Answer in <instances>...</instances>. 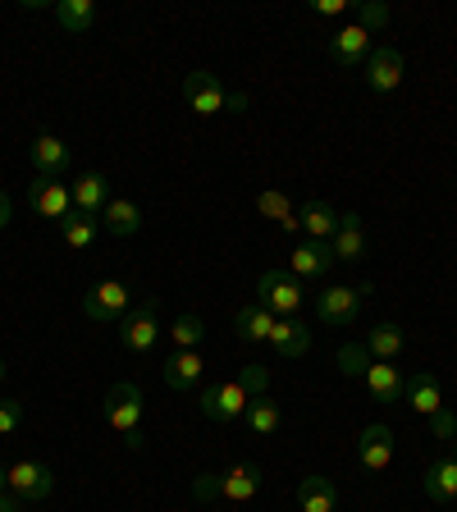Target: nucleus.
<instances>
[{
    "mask_svg": "<svg viewBox=\"0 0 457 512\" xmlns=\"http://www.w3.org/2000/svg\"><path fill=\"white\" fill-rule=\"evenodd\" d=\"M55 490V476L46 462L37 458H19L10 467V494H19V503H46Z\"/></svg>",
    "mask_w": 457,
    "mask_h": 512,
    "instance_id": "7",
    "label": "nucleus"
},
{
    "mask_svg": "<svg viewBox=\"0 0 457 512\" xmlns=\"http://www.w3.org/2000/svg\"><path fill=\"white\" fill-rule=\"evenodd\" d=\"M174 343H179V348L183 352H197V343H202L206 339V325H202V320H197V316H179V320H174Z\"/></svg>",
    "mask_w": 457,
    "mask_h": 512,
    "instance_id": "33",
    "label": "nucleus"
},
{
    "mask_svg": "<svg viewBox=\"0 0 457 512\" xmlns=\"http://www.w3.org/2000/svg\"><path fill=\"white\" fill-rule=\"evenodd\" d=\"M256 302L270 311V316H298L302 311V279L293 270H266L256 279Z\"/></svg>",
    "mask_w": 457,
    "mask_h": 512,
    "instance_id": "2",
    "label": "nucleus"
},
{
    "mask_svg": "<svg viewBox=\"0 0 457 512\" xmlns=\"http://www.w3.org/2000/svg\"><path fill=\"white\" fill-rule=\"evenodd\" d=\"M23 421V403H14V398H0V435H14Z\"/></svg>",
    "mask_w": 457,
    "mask_h": 512,
    "instance_id": "36",
    "label": "nucleus"
},
{
    "mask_svg": "<svg viewBox=\"0 0 457 512\" xmlns=\"http://www.w3.org/2000/svg\"><path fill=\"white\" fill-rule=\"evenodd\" d=\"M183 96H188V106L197 110V115H220L224 101H229L224 83L215 74H206V69H197V74L183 78Z\"/></svg>",
    "mask_w": 457,
    "mask_h": 512,
    "instance_id": "10",
    "label": "nucleus"
},
{
    "mask_svg": "<svg viewBox=\"0 0 457 512\" xmlns=\"http://www.w3.org/2000/svg\"><path fill=\"white\" fill-rule=\"evenodd\" d=\"M256 211L266 215V220H275L284 234H298L302 224H298V206L288 202V192H275V188H266L261 197H256Z\"/></svg>",
    "mask_w": 457,
    "mask_h": 512,
    "instance_id": "27",
    "label": "nucleus"
},
{
    "mask_svg": "<svg viewBox=\"0 0 457 512\" xmlns=\"http://www.w3.org/2000/svg\"><path fill=\"white\" fill-rule=\"evenodd\" d=\"M366 352H371V362H394L398 352H403V330H398L394 320H380L366 334Z\"/></svg>",
    "mask_w": 457,
    "mask_h": 512,
    "instance_id": "28",
    "label": "nucleus"
},
{
    "mask_svg": "<svg viewBox=\"0 0 457 512\" xmlns=\"http://www.w3.org/2000/svg\"><path fill=\"white\" fill-rule=\"evenodd\" d=\"M19 508H23V503H19V494H10V490L0 494V512H19Z\"/></svg>",
    "mask_w": 457,
    "mask_h": 512,
    "instance_id": "41",
    "label": "nucleus"
},
{
    "mask_svg": "<svg viewBox=\"0 0 457 512\" xmlns=\"http://www.w3.org/2000/svg\"><path fill=\"white\" fill-rule=\"evenodd\" d=\"M192 494H197V499H215V494H220V476H211V471H206V476H197L192 480Z\"/></svg>",
    "mask_w": 457,
    "mask_h": 512,
    "instance_id": "38",
    "label": "nucleus"
},
{
    "mask_svg": "<svg viewBox=\"0 0 457 512\" xmlns=\"http://www.w3.org/2000/svg\"><path fill=\"white\" fill-rule=\"evenodd\" d=\"M234 330L243 343H270V334H275V316H270L261 302H247V307L234 311Z\"/></svg>",
    "mask_w": 457,
    "mask_h": 512,
    "instance_id": "21",
    "label": "nucleus"
},
{
    "mask_svg": "<svg viewBox=\"0 0 457 512\" xmlns=\"http://www.w3.org/2000/svg\"><path fill=\"white\" fill-rule=\"evenodd\" d=\"M270 348H275V357H284V362H298V357H307L311 352V330L302 325V320H275V334H270Z\"/></svg>",
    "mask_w": 457,
    "mask_h": 512,
    "instance_id": "18",
    "label": "nucleus"
},
{
    "mask_svg": "<svg viewBox=\"0 0 457 512\" xmlns=\"http://www.w3.org/2000/svg\"><path fill=\"white\" fill-rule=\"evenodd\" d=\"M453 458H457V435H453Z\"/></svg>",
    "mask_w": 457,
    "mask_h": 512,
    "instance_id": "45",
    "label": "nucleus"
},
{
    "mask_svg": "<svg viewBox=\"0 0 457 512\" xmlns=\"http://www.w3.org/2000/svg\"><path fill=\"white\" fill-rule=\"evenodd\" d=\"M96 234H101V224L92 220V215H78V211H69L60 220V238L69 247H74V252H87V247L96 243Z\"/></svg>",
    "mask_w": 457,
    "mask_h": 512,
    "instance_id": "30",
    "label": "nucleus"
},
{
    "mask_svg": "<svg viewBox=\"0 0 457 512\" xmlns=\"http://www.w3.org/2000/svg\"><path fill=\"white\" fill-rule=\"evenodd\" d=\"M362 380L380 403H403V394H407V380L398 375V366H389V362H371Z\"/></svg>",
    "mask_w": 457,
    "mask_h": 512,
    "instance_id": "23",
    "label": "nucleus"
},
{
    "mask_svg": "<svg viewBox=\"0 0 457 512\" xmlns=\"http://www.w3.org/2000/svg\"><path fill=\"white\" fill-rule=\"evenodd\" d=\"M156 302H138V307H128V316L119 320V343H124L133 357H147L156 348Z\"/></svg>",
    "mask_w": 457,
    "mask_h": 512,
    "instance_id": "6",
    "label": "nucleus"
},
{
    "mask_svg": "<svg viewBox=\"0 0 457 512\" xmlns=\"http://www.w3.org/2000/svg\"><path fill=\"white\" fill-rule=\"evenodd\" d=\"M343 10H348V0H320V5H316L320 19H339Z\"/></svg>",
    "mask_w": 457,
    "mask_h": 512,
    "instance_id": "39",
    "label": "nucleus"
},
{
    "mask_svg": "<svg viewBox=\"0 0 457 512\" xmlns=\"http://www.w3.org/2000/svg\"><path fill=\"white\" fill-rule=\"evenodd\" d=\"M10 490V467H0V494Z\"/></svg>",
    "mask_w": 457,
    "mask_h": 512,
    "instance_id": "43",
    "label": "nucleus"
},
{
    "mask_svg": "<svg viewBox=\"0 0 457 512\" xmlns=\"http://www.w3.org/2000/svg\"><path fill=\"white\" fill-rule=\"evenodd\" d=\"M334 256L339 261H348V266H357L366 256V224H362V215L357 211H348V215H339V229H334Z\"/></svg>",
    "mask_w": 457,
    "mask_h": 512,
    "instance_id": "16",
    "label": "nucleus"
},
{
    "mask_svg": "<svg viewBox=\"0 0 457 512\" xmlns=\"http://www.w3.org/2000/svg\"><path fill=\"white\" fill-rule=\"evenodd\" d=\"M101 229H106L110 238H133L142 229L138 202H128V197H110L106 211H101Z\"/></svg>",
    "mask_w": 457,
    "mask_h": 512,
    "instance_id": "20",
    "label": "nucleus"
},
{
    "mask_svg": "<svg viewBox=\"0 0 457 512\" xmlns=\"http://www.w3.org/2000/svg\"><path fill=\"white\" fill-rule=\"evenodd\" d=\"M421 490H426V499L435 503H457V458H439L426 467V476H421Z\"/></svg>",
    "mask_w": 457,
    "mask_h": 512,
    "instance_id": "19",
    "label": "nucleus"
},
{
    "mask_svg": "<svg viewBox=\"0 0 457 512\" xmlns=\"http://www.w3.org/2000/svg\"><path fill=\"white\" fill-rule=\"evenodd\" d=\"M101 412H106L110 430H119V435L128 439V448H142V389H138V384L119 380L115 389L106 394Z\"/></svg>",
    "mask_w": 457,
    "mask_h": 512,
    "instance_id": "1",
    "label": "nucleus"
},
{
    "mask_svg": "<svg viewBox=\"0 0 457 512\" xmlns=\"http://www.w3.org/2000/svg\"><path fill=\"white\" fill-rule=\"evenodd\" d=\"M0 380H5V357H0Z\"/></svg>",
    "mask_w": 457,
    "mask_h": 512,
    "instance_id": "44",
    "label": "nucleus"
},
{
    "mask_svg": "<svg viewBox=\"0 0 457 512\" xmlns=\"http://www.w3.org/2000/svg\"><path fill=\"white\" fill-rule=\"evenodd\" d=\"M357 462H362L366 471H384L394 462V430L384 426V421H375V426H366L362 435H357Z\"/></svg>",
    "mask_w": 457,
    "mask_h": 512,
    "instance_id": "12",
    "label": "nucleus"
},
{
    "mask_svg": "<svg viewBox=\"0 0 457 512\" xmlns=\"http://www.w3.org/2000/svg\"><path fill=\"white\" fill-rule=\"evenodd\" d=\"M366 87H371V92H398V83H403V51H398V46H375L371 55H366Z\"/></svg>",
    "mask_w": 457,
    "mask_h": 512,
    "instance_id": "8",
    "label": "nucleus"
},
{
    "mask_svg": "<svg viewBox=\"0 0 457 512\" xmlns=\"http://www.w3.org/2000/svg\"><path fill=\"white\" fill-rule=\"evenodd\" d=\"M69 192H74V211L78 215H92V220L106 211V202H110V183H106V174H96V170L83 174V179H78Z\"/></svg>",
    "mask_w": 457,
    "mask_h": 512,
    "instance_id": "22",
    "label": "nucleus"
},
{
    "mask_svg": "<svg viewBox=\"0 0 457 512\" xmlns=\"http://www.w3.org/2000/svg\"><path fill=\"white\" fill-rule=\"evenodd\" d=\"M133 307V293H128L119 279H106V284H96L92 293H83V316L96 320V325H119Z\"/></svg>",
    "mask_w": 457,
    "mask_h": 512,
    "instance_id": "5",
    "label": "nucleus"
},
{
    "mask_svg": "<svg viewBox=\"0 0 457 512\" xmlns=\"http://www.w3.org/2000/svg\"><path fill=\"white\" fill-rule=\"evenodd\" d=\"M238 384L247 389V398H266V389H270V366L247 362L243 371H238Z\"/></svg>",
    "mask_w": 457,
    "mask_h": 512,
    "instance_id": "34",
    "label": "nucleus"
},
{
    "mask_svg": "<svg viewBox=\"0 0 457 512\" xmlns=\"http://www.w3.org/2000/svg\"><path fill=\"white\" fill-rule=\"evenodd\" d=\"M55 23H60L64 32L83 37L96 23V0H60V5H55Z\"/></svg>",
    "mask_w": 457,
    "mask_h": 512,
    "instance_id": "29",
    "label": "nucleus"
},
{
    "mask_svg": "<svg viewBox=\"0 0 457 512\" xmlns=\"http://www.w3.org/2000/svg\"><path fill=\"white\" fill-rule=\"evenodd\" d=\"M366 293H375L371 284H362V288H320L316 293V316L325 320V325H334V330H348L352 320L362 316V302H366Z\"/></svg>",
    "mask_w": 457,
    "mask_h": 512,
    "instance_id": "4",
    "label": "nucleus"
},
{
    "mask_svg": "<svg viewBox=\"0 0 457 512\" xmlns=\"http://www.w3.org/2000/svg\"><path fill=\"white\" fill-rule=\"evenodd\" d=\"M298 224L307 238H320V243H330L334 229H339V211L330 202H302L298 206Z\"/></svg>",
    "mask_w": 457,
    "mask_h": 512,
    "instance_id": "24",
    "label": "nucleus"
},
{
    "mask_svg": "<svg viewBox=\"0 0 457 512\" xmlns=\"http://www.w3.org/2000/svg\"><path fill=\"white\" fill-rule=\"evenodd\" d=\"M426 421H430V430H435V439H453L457 435V416L448 412V407H439V412L426 416Z\"/></svg>",
    "mask_w": 457,
    "mask_h": 512,
    "instance_id": "37",
    "label": "nucleus"
},
{
    "mask_svg": "<svg viewBox=\"0 0 457 512\" xmlns=\"http://www.w3.org/2000/svg\"><path fill=\"white\" fill-rule=\"evenodd\" d=\"M407 403H412V412H421V416H435L439 407H444V389H439V375H430V371H421V375H412L407 380Z\"/></svg>",
    "mask_w": 457,
    "mask_h": 512,
    "instance_id": "25",
    "label": "nucleus"
},
{
    "mask_svg": "<svg viewBox=\"0 0 457 512\" xmlns=\"http://www.w3.org/2000/svg\"><path fill=\"white\" fill-rule=\"evenodd\" d=\"M384 23H389V5H380V0H366L362 10H357V28H366V32H380Z\"/></svg>",
    "mask_w": 457,
    "mask_h": 512,
    "instance_id": "35",
    "label": "nucleus"
},
{
    "mask_svg": "<svg viewBox=\"0 0 457 512\" xmlns=\"http://www.w3.org/2000/svg\"><path fill=\"white\" fill-rule=\"evenodd\" d=\"M247 430L252 435H275L279 421H284V412H279V403H270V398H252V407H247Z\"/></svg>",
    "mask_w": 457,
    "mask_h": 512,
    "instance_id": "31",
    "label": "nucleus"
},
{
    "mask_svg": "<svg viewBox=\"0 0 457 512\" xmlns=\"http://www.w3.org/2000/svg\"><path fill=\"white\" fill-rule=\"evenodd\" d=\"M330 55L343 64V69H362L366 55H371V32L357 28V23L339 28V32H334V42H330Z\"/></svg>",
    "mask_w": 457,
    "mask_h": 512,
    "instance_id": "17",
    "label": "nucleus"
},
{
    "mask_svg": "<svg viewBox=\"0 0 457 512\" xmlns=\"http://www.w3.org/2000/svg\"><path fill=\"white\" fill-rule=\"evenodd\" d=\"M261 480H266V471H261V462H238V467H229L220 476V494L229 503H252L256 490H261Z\"/></svg>",
    "mask_w": 457,
    "mask_h": 512,
    "instance_id": "14",
    "label": "nucleus"
},
{
    "mask_svg": "<svg viewBox=\"0 0 457 512\" xmlns=\"http://www.w3.org/2000/svg\"><path fill=\"white\" fill-rule=\"evenodd\" d=\"M14 220V202H10V192H0V229H10Z\"/></svg>",
    "mask_w": 457,
    "mask_h": 512,
    "instance_id": "40",
    "label": "nucleus"
},
{
    "mask_svg": "<svg viewBox=\"0 0 457 512\" xmlns=\"http://www.w3.org/2000/svg\"><path fill=\"white\" fill-rule=\"evenodd\" d=\"M197 407H202V416L220 421V426H234V421L247 416L252 398H247V389L238 380H224V384H206L202 394H197Z\"/></svg>",
    "mask_w": 457,
    "mask_h": 512,
    "instance_id": "3",
    "label": "nucleus"
},
{
    "mask_svg": "<svg viewBox=\"0 0 457 512\" xmlns=\"http://www.w3.org/2000/svg\"><path fill=\"white\" fill-rule=\"evenodd\" d=\"M160 375H165V384H170L174 394H192L197 384H202V375H206V362L197 357V352H170L165 357V366H160Z\"/></svg>",
    "mask_w": 457,
    "mask_h": 512,
    "instance_id": "13",
    "label": "nucleus"
},
{
    "mask_svg": "<svg viewBox=\"0 0 457 512\" xmlns=\"http://www.w3.org/2000/svg\"><path fill=\"white\" fill-rule=\"evenodd\" d=\"M28 206L37 215H46V220L60 224L64 215H69V206H74V192L64 188L60 179H32L28 183Z\"/></svg>",
    "mask_w": 457,
    "mask_h": 512,
    "instance_id": "9",
    "label": "nucleus"
},
{
    "mask_svg": "<svg viewBox=\"0 0 457 512\" xmlns=\"http://www.w3.org/2000/svg\"><path fill=\"white\" fill-rule=\"evenodd\" d=\"M69 147H64L55 133H42V138L32 142V170H37V179H60V174H69Z\"/></svg>",
    "mask_w": 457,
    "mask_h": 512,
    "instance_id": "15",
    "label": "nucleus"
},
{
    "mask_svg": "<svg viewBox=\"0 0 457 512\" xmlns=\"http://www.w3.org/2000/svg\"><path fill=\"white\" fill-rule=\"evenodd\" d=\"M229 110H247V96L243 92H229V101H224Z\"/></svg>",
    "mask_w": 457,
    "mask_h": 512,
    "instance_id": "42",
    "label": "nucleus"
},
{
    "mask_svg": "<svg viewBox=\"0 0 457 512\" xmlns=\"http://www.w3.org/2000/svg\"><path fill=\"white\" fill-rule=\"evenodd\" d=\"M334 266H339L334 243H320V238H307V243H298V252H293V261H288V270H293L298 279H325Z\"/></svg>",
    "mask_w": 457,
    "mask_h": 512,
    "instance_id": "11",
    "label": "nucleus"
},
{
    "mask_svg": "<svg viewBox=\"0 0 457 512\" xmlns=\"http://www.w3.org/2000/svg\"><path fill=\"white\" fill-rule=\"evenodd\" d=\"M298 503L302 512H339V490L330 485V476H302Z\"/></svg>",
    "mask_w": 457,
    "mask_h": 512,
    "instance_id": "26",
    "label": "nucleus"
},
{
    "mask_svg": "<svg viewBox=\"0 0 457 512\" xmlns=\"http://www.w3.org/2000/svg\"><path fill=\"white\" fill-rule=\"evenodd\" d=\"M366 366H371V352H366V343H343V348H339V371L352 375V380H362Z\"/></svg>",
    "mask_w": 457,
    "mask_h": 512,
    "instance_id": "32",
    "label": "nucleus"
}]
</instances>
